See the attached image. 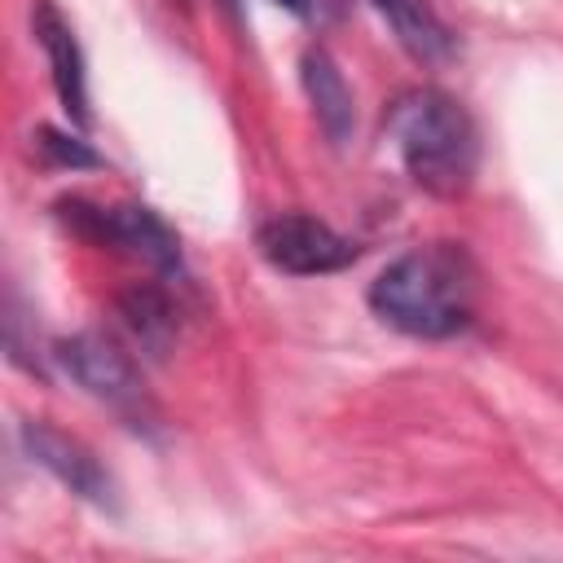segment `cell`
Listing matches in <instances>:
<instances>
[{
    "label": "cell",
    "mask_w": 563,
    "mask_h": 563,
    "mask_svg": "<svg viewBox=\"0 0 563 563\" xmlns=\"http://www.w3.org/2000/svg\"><path fill=\"white\" fill-rule=\"evenodd\" d=\"M229 4H233V0H229Z\"/></svg>",
    "instance_id": "4fadbf2b"
},
{
    "label": "cell",
    "mask_w": 563,
    "mask_h": 563,
    "mask_svg": "<svg viewBox=\"0 0 563 563\" xmlns=\"http://www.w3.org/2000/svg\"><path fill=\"white\" fill-rule=\"evenodd\" d=\"M53 361L101 405H110L114 413L123 418H145L150 400H145V383H141V369L136 361L110 339V334H97V330H79L70 339H57L53 343Z\"/></svg>",
    "instance_id": "277c9868"
},
{
    "label": "cell",
    "mask_w": 563,
    "mask_h": 563,
    "mask_svg": "<svg viewBox=\"0 0 563 563\" xmlns=\"http://www.w3.org/2000/svg\"><path fill=\"white\" fill-rule=\"evenodd\" d=\"M31 35L35 44L44 48V62H48V79H53V92L66 110L70 123H88V70H84V48L70 31V22L57 13L53 0H35L31 4Z\"/></svg>",
    "instance_id": "52a82bcc"
},
{
    "label": "cell",
    "mask_w": 563,
    "mask_h": 563,
    "mask_svg": "<svg viewBox=\"0 0 563 563\" xmlns=\"http://www.w3.org/2000/svg\"><path fill=\"white\" fill-rule=\"evenodd\" d=\"M387 141L409 180L431 198H462L479 172V132L466 106L440 88H409L387 106Z\"/></svg>",
    "instance_id": "7a4b0ae2"
},
{
    "label": "cell",
    "mask_w": 563,
    "mask_h": 563,
    "mask_svg": "<svg viewBox=\"0 0 563 563\" xmlns=\"http://www.w3.org/2000/svg\"><path fill=\"white\" fill-rule=\"evenodd\" d=\"M255 251L264 255V264H273L277 273L290 277H321V273H339L347 264H356L361 246L343 233H334L325 220L308 216V211H277L255 229Z\"/></svg>",
    "instance_id": "5b68a950"
},
{
    "label": "cell",
    "mask_w": 563,
    "mask_h": 563,
    "mask_svg": "<svg viewBox=\"0 0 563 563\" xmlns=\"http://www.w3.org/2000/svg\"><path fill=\"white\" fill-rule=\"evenodd\" d=\"M299 84L308 92V106H312L317 128L325 132V141L343 145L356 128V101H352V88H347L339 62L325 48H308L299 57Z\"/></svg>",
    "instance_id": "ba28073f"
},
{
    "label": "cell",
    "mask_w": 563,
    "mask_h": 563,
    "mask_svg": "<svg viewBox=\"0 0 563 563\" xmlns=\"http://www.w3.org/2000/svg\"><path fill=\"white\" fill-rule=\"evenodd\" d=\"M18 440H22V453L35 466H44L62 488H70L75 497H84L97 510H114V479L84 440L66 435L53 422H35V418L18 427Z\"/></svg>",
    "instance_id": "8992f818"
},
{
    "label": "cell",
    "mask_w": 563,
    "mask_h": 563,
    "mask_svg": "<svg viewBox=\"0 0 563 563\" xmlns=\"http://www.w3.org/2000/svg\"><path fill=\"white\" fill-rule=\"evenodd\" d=\"M35 150H40V158H44L48 167H70V172H79V167H101V154H92L88 141H79V136H70V132H57V128H40V132H35Z\"/></svg>",
    "instance_id": "8fae6325"
},
{
    "label": "cell",
    "mask_w": 563,
    "mask_h": 563,
    "mask_svg": "<svg viewBox=\"0 0 563 563\" xmlns=\"http://www.w3.org/2000/svg\"><path fill=\"white\" fill-rule=\"evenodd\" d=\"M365 299L383 325L409 339H453L475 317L479 268L462 242H422L400 251Z\"/></svg>",
    "instance_id": "6da1fadb"
},
{
    "label": "cell",
    "mask_w": 563,
    "mask_h": 563,
    "mask_svg": "<svg viewBox=\"0 0 563 563\" xmlns=\"http://www.w3.org/2000/svg\"><path fill=\"white\" fill-rule=\"evenodd\" d=\"M119 317L132 330V339L141 347H150V352H163L172 343V334H176V303L154 282H136L132 290H123L119 295Z\"/></svg>",
    "instance_id": "30bf717a"
},
{
    "label": "cell",
    "mask_w": 563,
    "mask_h": 563,
    "mask_svg": "<svg viewBox=\"0 0 563 563\" xmlns=\"http://www.w3.org/2000/svg\"><path fill=\"white\" fill-rule=\"evenodd\" d=\"M277 4H282L286 13H295V18H312V9H317L312 0H277Z\"/></svg>",
    "instance_id": "7c38bea8"
},
{
    "label": "cell",
    "mask_w": 563,
    "mask_h": 563,
    "mask_svg": "<svg viewBox=\"0 0 563 563\" xmlns=\"http://www.w3.org/2000/svg\"><path fill=\"white\" fill-rule=\"evenodd\" d=\"M378 9V18L391 26L396 44L422 62V66H444L457 57V35L449 31V22L431 9V0H369Z\"/></svg>",
    "instance_id": "9c48e42d"
},
{
    "label": "cell",
    "mask_w": 563,
    "mask_h": 563,
    "mask_svg": "<svg viewBox=\"0 0 563 563\" xmlns=\"http://www.w3.org/2000/svg\"><path fill=\"white\" fill-rule=\"evenodd\" d=\"M57 220L66 229H75L79 238L123 251L132 260H141L145 268H154L158 277H180L185 260H180V242L167 229V220L141 202H114V207H97L88 198H62L57 202Z\"/></svg>",
    "instance_id": "3957f363"
}]
</instances>
